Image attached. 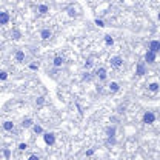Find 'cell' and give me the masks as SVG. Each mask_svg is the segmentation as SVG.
Segmentation results:
<instances>
[{
  "instance_id": "11",
  "label": "cell",
  "mask_w": 160,
  "mask_h": 160,
  "mask_svg": "<svg viewBox=\"0 0 160 160\" xmlns=\"http://www.w3.org/2000/svg\"><path fill=\"white\" fill-rule=\"evenodd\" d=\"M63 63H65V59H63L62 56H54V59H53V65H54V68H62Z\"/></svg>"
},
{
  "instance_id": "21",
  "label": "cell",
  "mask_w": 160,
  "mask_h": 160,
  "mask_svg": "<svg viewBox=\"0 0 160 160\" xmlns=\"http://www.w3.org/2000/svg\"><path fill=\"white\" fill-rule=\"evenodd\" d=\"M92 65H94V59H92V57H88V59L85 60V65H83V66H85V69H89Z\"/></svg>"
},
{
  "instance_id": "26",
  "label": "cell",
  "mask_w": 160,
  "mask_h": 160,
  "mask_svg": "<svg viewBox=\"0 0 160 160\" xmlns=\"http://www.w3.org/2000/svg\"><path fill=\"white\" fill-rule=\"evenodd\" d=\"M43 103H45V97H43V96L37 97V100H36V105H37V106H42Z\"/></svg>"
},
{
  "instance_id": "16",
  "label": "cell",
  "mask_w": 160,
  "mask_h": 160,
  "mask_svg": "<svg viewBox=\"0 0 160 160\" xmlns=\"http://www.w3.org/2000/svg\"><path fill=\"white\" fill-rule=\"evenodd\" d=\"M158 89H160V83H158V82H151V83L148 85V91L152 92V94H155Z\"/></svg>"
},
{
  "instance_id": "12",
  "label": "cell",
  "mask_w": 160,
  "mask_h": 160,
  "mask_svg": "<svg viewBox=\"0 0 160 160\" xmlns=\"http://www.w3.org/2000/svg\"><path fill=\"white\" fill-rule=\"evenodd\" d=\"M2 128H3L5 131L11 132V131H14V128H16V123H14L13 120H6V122H3V123H2Z\"/></svg>"
},
{
  "instance_id": "28",
  "label": "cell",
  "mask_w": 160,
  "mask_h": 160,
  "mask_svg": "<svg viewBox=\"0 0 160 160\" xmlns=\"http://www.w3.org/2000/svg\"><path fill=\"white\" fill-rule=\"evenodd\" d=\"M106 143L108 145H115L117 140H115V137H106Z\"/></svg>"
},
{
  "instance_id": "18",
  "label": "cell",
  "mask_w": 160,
  "mask_h": 160,
  "mask_svg": "<svg viewBox=\"0 0 160 160\" xmlns=\"http://www.w3.org/2000/svg\"><path fill=\"white\" fill-rule=\"evenodd\" d=\"M115 134H117V128L114 125L106 128V137H115Z\"/></svg>"
},
{
  "instance_id": "5",
  "label": "cell",
  "mask_w": 160,
  "mask_h": 160,
  "mask_svg": "<svg viewBox=\"0 0 160 160\" xmlns=\"http://www.w3.org/2000/svg\"><path fill=\"white\" fill-rule=\"evenodd\" d=\"M146 74V63H145V60L143 62H139L137 65H135V76L137 77H143Z\"/></svg>"
},
{
  "instance_id": "17",
  "label": "cell",
  "mask_w": 160,
  "mask_h": 160,
  "mask_svg": "<svg viewBox=\"0 0 160 160\" xmlns=\"http://www.w3.org/2000/svg\"><path fill=\"white\" fill-rule=\"evenodd\" d=\"M31 129H33V132H34V134H36V135H42V134H43V132H45V131H43V128H42V126H40V125H37V123H34V125H33V128H31Z\"/></svg>"
},
{
  "instance_id": "30",
  "label": "cell",
  "mask_w": 160,
  "mask_h": 160,
  "mask_svg": "<svg viewBox=\"0 0 160 160\" xmlns=\"http://www.w3.org/2000/svg\"><path fill=\"white\" fill-rule=\"evenodd\" d=\"M3 155H5V158H10V157H11V151H10L8 148H5V149H3Z\"/></svg>"
},
{
  "instance_id": "13",
  "label": "cell",
  "mask_w": 160,
  "mask_h": 160,
  "mask_svg": "<svg viewBox=\"0 0 160 160\" xmlns=\"http://www.w3.org/2000/svg\"><path fill=\"white\" fill-rule=\"evenodd\" d=\"M108 89H109V92L115 94V92H119V89H120V83L112 80V82H109V85H108Z\"/></svg>"
},
{
  "instance_id": "25",
  "label": "cell",
  "mask_w": 160,
  "mask_h": 160,
  "mask_svg": "<svg viewBox=\"0 0 160 160\" xmlns=\"http://www.w3.org/2000/svg\"><path fill=\"white\" fill-rule=\"evenodd\" d=\"M17 148H19V151H26V149L29 148V145H28V143H23V142H22V143H19V146H17Z\"/></svg>"
},
{
  "instance_id": "7",
  "label": "cell",
  "mask_w": 160,
  "mask_h": 160,
  "mask_svg": "<svg viewBox=\"0 0 160 160\" xmlns=\"http://www.w3.org/2000/svg\"><path fill=\"white\" fill-rule=\"evenodd\" d=\"M14 60H16L17 63H25V60H26V53H25L23 49H17V51L14 53Z\"/></svg>"
},
{
  "instance_id": "20",
  "label": "cell",
  "mask_w": 160,
  "mask_h": 160,
  "mask_svg": "<svg viewBox=\"0 0 160 160\" xmlns=\"http://www.w3.org/2000/svg\"><path fill=\"white\" fill-rule=\"evenodd\" d=\"M22 37V33L17 29V28H14L13 31H11V39H14V40H19Z\"/></svg>"
},
{
  "instance_id": "33",
  "label": "cell",
  "mask_w": 160,
  "mask_h": 160,
  "mask_svg": "<svg viewBox=\"0 0 160 160\" xmlns=\"http://www.w3.org/2000/svg\"><path fill=\"white\" fill-rule=\"evenodd\" d=\"M157 19H158V20H160V13H158V14H157Z\"/></svg>"
},
{
  "instance_id": "10",
  "label": "cell",
  "mask_w": 160,
  "mask_h": 160,
  "mask_svg": "<svg viewBox=\"0 0 160 160\" xmlns=\"http://www.w3.org/2000/svg\"><path fill=\"white\" fill-rule=\"evenodd\" d=\"M53 37V31L49 29V28H43L42 31H40V39L42 40H49Z\"/></svg>"
},
{
  "instance_id": "3",
  "label": "cell",
  "mask_w": 160,
  "mask_h": 160,
  "mask_svg": "<svg viewBox=\"0 0 160 160\" xmlns=\"http://www.w3.org/2000/svg\"><path fill=\"white\" fill-rule=\"evenodd\" d=\"M143 60H145L146 65H154V63L157 62V53L146 49V53H145V56H143Z\"/></svg>"
},
{
  "instance_id": "2",
  "label": "cell",
  "mask_w": 160,
  "mask_h": 160,
  "mask_svg": "<svg viewBox=\"0 0 160 160\" xmlns=\"http://www.w3.org/2000/svg\"><path fill=\"white\" fill-rule=\"evenodd\" d=\"M42 137H43V142H45L48 146H54V145H56V142H57V135H56L54 132H51V131L43 132V134H42Z\"/></svg>"
},
{
  "instance_id": "29",
  "label": "cell",
  "mask_w": 160,
  "mask_h": 160,
  "mask_svg": "<svg viewBox=\"0 0 160 160\" xmlns=\"http://www.w3.org/2000/svg\"><path fill=\"white\" fill-rule=\"evenodd\" d=\"M94 152H96V149H94V148H89V149L86 151V157H92Z\"/></svg>"
},
{
  "instance_id": "14",
  "label": "cell",
  "mask_w": 160,
  "mask_h": 160,
  "mask_svg": "<svg viewBox=\"0 0 160 160\" xmlns=\"http://www.w3.org/2000/svg\"><path fill=\"white\" fill-rule=\"evenodd\" d=\"M33 125H34V120H33V119H29V117L23 119V120H22V123H20V126H22L23 129H29V128H33Z\"/></svg>"
},
{
  "instance_id": "22",
  "label": "cell",
  "mask_w": 160,
  "mask_h": 160,
  "mask_svg": "<svg viewBox=\"0 0 160 160\" xmlns=\"http://www.w3.org/2000/svg\"><path fill=\"white\" fill-rule=\"evenodd\" d=\"M105 45L106 46H112L114 45V39L111 36H105Z\"/></svg>"
},
{
  "instance_id": "15",
  "label": "cell",
  "mask_w": 160,
  "mask_h": 160,
  "mask_svg": "<svg viewBox=\"0 0 160 160\" xmlns=\"http://www.w3.org/2000/svg\"><path fill=\"white\" fill-rule=\"evenodd\" d=\"M37 13H39L40 16H46V14L49 13V6L45 5V3H40V5L37 6Z\"/></svg>"
},
{
  "instance_id": "4",
  "label": "cell",
  "mask_w": 160,
  "mask_h": 160,
  "mask_svg": "<svg viewBox=\"0 0 160 160\" xmlns=\"http://www.w3.org/2000/svg\"><path fill=\"white\" fill-rule=\"evenodd\" d=\"M109 65H111V68H114V69H120V68L123 66V57H122V56H112V57L109 59Z\"/></svg>"
},
{
  "instance_id": "19",
  "label": "cell",
  "mask_w": 160,
  "mask_h": 160,
  "mask_svg": "<svg viewBox=\"0 0 160 160\" xmlns=\"http://www.w3.org/2000/svg\"><path fill=\"white\" fill-rule=\"evenodd\" d=\"M28 68H29L31 71H37V69L40 68V63H39L37 60H33V62H29V63H28Z\"/></svg>"
},
{
  "instance_id": "6",
  "label": "cell",
  "mask_w": 160,
  "mask_h": 160,
  "mask_svg": "<svg viewBox=\"0 0 160 160\" xmlns=\"http://www.w3.org/2000/svg\"><path fill=\"white\" fill-rule=\"evenodd\" d=\"M96 77L99 79V82H105L108 79V69L105 66H100L97 71H96Z\"/></svg>"
},
{
  "instance_id": "31",
  "label": "cell",
  "mask_w": 160,
  "mask_h": 160,
  "mask_svg": "<svg viewBox=\"0 0 160 160\" xmlns=\"http://www.w3.org/2000/svg\"><path fill=\"white\" fill-rule=\"evenodd\" d=\"M91 77H92L91 72H85V74H83V80H91Z\"/></svg>"
},
{
  "instance_id": "9",
  "label": "cell",
  "mask_w": 160,
  "mask_h": 160,
  "mask_svg": "<svg viewBox=\"0 0 160 160\" xmlns=\"http://www.w3.org/2000/svg\"><path fill=\"white\" fill-rule=\"evenodd\" d=\"M11 22V16L8 11H0V26H5Z\"/></svg>"
},
{
  "instance_id": "1",
  "label": "cell",
  "mask_w": 160,
  "mask_h": 160,
  "mask_svg": "<svg viewBox=\"0 0 160 160\" xmlns=\"http://www.w3.org/2000/svg\"><path fill=\"white\" fill-rule=\"evenodd\" d=\"M155 120H157V115L152 111H145L142 115V123H145V125H152V123H155Z\"/></svg>"
},
{
  "instance_id": "23",
  "label": "cell",
  "mask_w": 160,
  "mask_h": 160,
  "mask_svg": "<svg viewBox=\"0 0 160 160\" xmlns=\"http://www.w3.org/2000/svg\"><path fill=\"white\" fill-rule=\"evenodd\" d=\"M68 16H69V17H77L79 14H77L76 8H72V6H71V8H68Z\"/></svg>"
},
{
  "instance_id": "8",
  "label": "cell",
  "mask_w": 160,
  "mask_h": 160,
  "mask_svg": "<svg viewBox=\"0 0 160 160\" xmlns=\"http://www.w3.org/2000/svg\"><path fill=\"white\" fill-rule=\"evenodd\" d=\"M148 49L149 51H154V53H160V40H157V39H152V40H149V43H148Z\"/></svg>"
},
{
  "instance_id": "27",
  "label": "cell",
  "mask_w": 160,
  "mask_h": 160,
  "mask_svg": "<svg viewBox=\"0 0 160 160\" xmlns=\"http://www.w3.org/2000/svg\"><path fill=\"white\" fill-rule=\"evenodd\" d=\"M94 23H96L99 28H103V26H105V22H103L102 19H96V20H94Z\"/></svg>"
},
{
  "instance_id": "24",
  "label": "cell",
  "mask_w": 160,
  "mask_h": 160,
  "mask_svg": "<svg viewBox=\"0 0 160 160\" xmlns=\"http://www.w3.org/2000/svg\"><path fill=\"white\" fill-rule=\"evenodd\" d=\"M0 80L2 82H5V80H8V71H0Z\"/></svg>"
},
{
  "instance_id": "32",
  "label": "cell",
  "mask_w": 160,
  "mask_h": 160,
  "mask_svg": "<svg viewBox=\"0 0 160 160\" xmlns=\"http://www.w3.org/2000/svg\"><path fill=\"white\" fill-rule=\"evenodd\" d=\"M28 158H29V160H39V158H40V157H39V155H37V154H31V155H29V157H28Z\"/></svg>"
}]
</instances>
